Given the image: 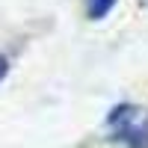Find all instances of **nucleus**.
Instances as JSON below:
<instances>
[{
  "instance_id": "f257e3e1",
  "label": "nucleus",
  "mask_w": 148,
  "mask_h": 148,
  "mask_svg": "<svg viewBox=\"0 0 148 148\" xmlns=\"http://www.w3.org/2000/svg\"><path fill=\"white\" fill-rule=\"evenodd\" d=\"M110 127L130 148H148V127L139 121V113L133 107H116L110 116Z\"/></svg>"
},
{
  "instance_id": "f03ea898",
  "label": "nucleus",
  "mask_w": 148,
  "mask_h": 148,
  "mask_svg": "<svg viewBox=\"0 0 148 148\" xmlns=\"http://www.w3.org/2000/svg\"><path fill=\"white\" fill-rule=\"evenodd\" d=\"M113 6H116V0H86V15L92 21H101L113 12Z\"/></svg>"
},
{
  "instance_id": "7ed1b4c3",
  "label": "nucleus",
  "mask_w": 148,
  "mask_h": 148,
  "mask_svg": "<svg viewBox=\"0 0 148 148\" xmlns=\"http://www.w3.org/2000/svg\"><path fill=\"white\" fill-rule=\"evenodd\" d=\"M6 74H9V59H6L3 53H0V80H3Z\"/></svg>"
}]
</instances>
